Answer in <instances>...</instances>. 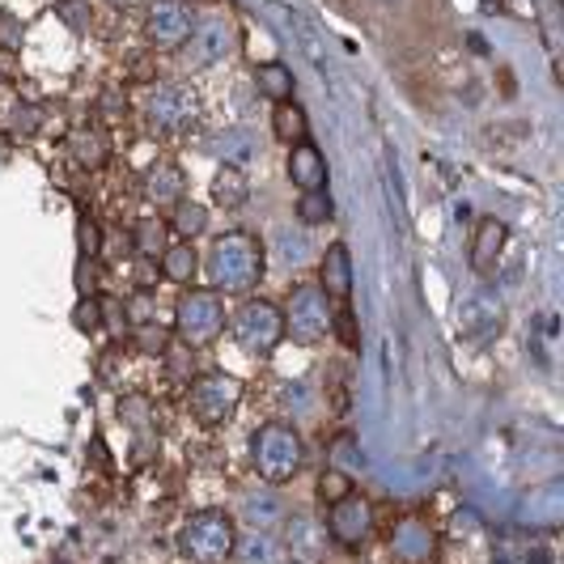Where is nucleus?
<instances>
[{"label": "nucleus", "mask_w": 564, "mask_h": 564, "mask_svg": "<svg viewBox=\"0 0 564 564\" xmlns=\"http://www.w3.org/2000/svg\"><path fill=\"white\" fill-rule=\"evenodd\" d=\"M268 268V254H263V242L247 234V229H229L221 234L213 247H208V259H204V272L217 293H251L259 276Z\"/></svg>", "instance_id": "f257e3e1"}, {"label": "nucleus", "mask_w": 564, "mask_h": 564, "mask_svg": "<svg viewBox=\"0 0 564 564\" xmlns=\"http://www.w3.org/2000/svg\"><path fill=\"white\" fill-rule=\"evenodd\" d=\"M178 556L187 564H229L238 547V522L226 509H199L178 527Z\"/></svg>", "instance_id": "f03ea898"}, {"label": "nucleus", "mask_w": 564, "mask_h": 564, "mask_svg": "<svg viewBox=\"0 0 564 564\" xmlns=\"http://www.w3.org/2000/svg\"><path fill=\"white\" fill-rule=\"evenodd\" d=\"M251 467L263 484H289L306 467V442L289 421L259 424L251 437Z\"/></svg>", "instance_id": "7ed1b4c3"}, {"label": "nucleus", "mask_w": 564, "mask_h": 564, "mask_svg": "<svg viewBox=\"0 0 564 564\" xmlns=\"http://www.w3.org/2000/svg\"><path fill=\"white\" fill-rule=\"evenodd\" d=\"M226 302L217 289H183L174 302V336L183 348H208L226 332Z\"/></svg>", "instance_id": "20e7f679"}, {"label": "nucleus", "mask_w": 564, "mask_h": 564, "mask_svg": "<svg viewBox=\"0 0 564 564\" xmlns=\"http://www.w3.org/2000/svg\"><path fill=\"white\" fill-rule=\"evenodd\" d=\"M141 115L158 137H187L199 123V98L187 82H153L144 89Z\"/></svg>", "instance_id": "39448f33"}, {"label": "nucleus", "mask_w": 564, "mask_h": 564, "mask_svg": "<svg viewBox=\"0 0 564 564\" xmlns=\"http://www.w3.org/2000/svg\"><path fill=\"white\" fill-rule=\"evenodd\" d=\"M229 332H234V344L247 357H272L284 339V314L268 297H247L238 311L229 314Z\"/></svg>", "instance_id": "423d86ee"}, {"label": "nucleus", "mask_w": 564, "mask_h": 564, "mask_svg": "<svg viewBox=\"0 0 564 564\" xmlns=\"http://www.w3.org/2000/svg\"><path fill=\"white\" fill-rule=\"evenodd\" d=\"M187 408H192V421L204 429H221L234 421V412L242 408V382L226 373V369H208L187 382Z\"/></svg>", "instance_id": "0eeeda50"}, {"label": "nucleus", "mask_w": 564, "mask_h": 564, "mask_svg": "<svg viewBox=\"0 0 564 564\" xmlns=\"http://www.w3.org/2000/svg\"><path fill=\"white\" fill-rule=\"evenodd\" d=\"M284 314V336H293V344H323L332 336V314H336V302L318 289V284H297L289 293V302L281 306Z\"/></svg>", "instance_id": "6e6552de"}, {"label": "nucleus", "mask_w": 564, "mask_h": 564, "mask_svg": "<svg viewBox=\"0 0 564 564\" xmlns=\"http://www.w3.org/2000/svg\"><path fill=\"white\" fill-rule=\"evenodd\" d=\"M196 30V9L187 0H149L144 4V39L158 52H183Z\"/></svg>", "instance_id": "1a4fd4ad"}, {"label": "nucleus", "mask_w": 564, "mask_h": 564, "mask_svg": "<svg viewBox=\"0 0 564 564\" xmlns=\"http://www.w3.org/2000/svg\"><path fill=\"white\" fill-rule=\"evenodd\" d=\"M234 52H238L234 22L213 18V22H196L192 39L183 43V64H187V73H204V68H217V64L234 59Z\"/></svg>", "instance_id": "9d476101"}, {"label": "nucleus", "mask_w": 564, "mask_h": 564, "mask_svg": "<svg viewBox=\"0 0 564 564\" xmlns=\"http://www.w3.org/2000/svg\"><path fill=\"white\" fill-rule=\"evenodd\" d=\"M387 552H391V561L395 564H437V556H442V539H437V531H433L424 518L408 513V518H399L395 527H391Z\"/></svg>", "instance_id": "9b49d317"}, {"label": "nucleus", "mask_w": 564, "mask_h": 564, "mask_svg": "<svg viewBox=\"0 0 564 564\" xmlns=\"http://www.w3.org/2000/svg\"><path fill=\"white\" fill-rule=\"evenodd\" d=\"M323 531H327V539L339 543V547H366L369 535H373V506H369L361 492H348L344 501L327 506Z\"/></svg>", "instance_id": "f8f14e48"}, {"label": "nucleus", "mask_w": 564, "mask_h": 564, "mask_svg": "<svg viewBox=\"0 0 564 564\" xmlns=\"http://www.w3.org/2000/svg\"><path fill=\"white\" fill-rule=\"evenodd\" d=\"M458 327H463L467 339L488 344L492 336L506 332V302H501L492 289H476V293L463 297V306H458Z\"/></svg>", "instance_id": "ddd939ff"}, {"label": "nucleus", "mask_w": 564, "mask_h": 564, "mask_svg": "<svg viewBox=\"0 0 564 564\" xmlns=\"http://www.w3.org/2000/svg\"><path fill=\"white\" fill-rule=\"evenodd\" d=\"M289 183L306 196V192H327V178H332V170H327V158L314 149L311 141L302 144H289Z\"/></svg>", "instance_id": "4468645a"}, {"label": "nucleus", "mask_w": 564, "mask_h": 564, "mask_svg": "<svg viewBox=\"0 0 564 564\" xmlns=\"http://www.w3.org/2000/svg\"><path fill=\"white\" fill-rule=\"evenodd\" d=\"M64 149H68V158H73L82 170H89V174L111 162V137H107L98 123H82V128H73V132H68V141H64Z\"/></svg>", "instance_id": "2eb2a0df"}, {"label": "nucleus", "mask_w": 564, "mask_h": 564, "mask_svg": "<svg viewBox=\"0 0 564 564\" xmlns=\"http://www.w3.org/2000/svg\"><path fill=\"white\" fill-rule=\"evenodd\" d=\"M318 289L332 297V302H348L352 297V254L344 242H332L327 254H323V263H318Z\"/></svg>", "instance_id": "dca6fc26"}, {"label": "nucleus", "mask_w": 564, "mask_h": 564, "mask_svg": "<svg viewBox=\"0 0 564 564\" xmlns=\"http://www.w3.org/2000/svg\"><path fill=\"white\" fill-rule=\"evenodd\" d=\"M506 238H509L506 221L480 217V226L471 234V268H476L480 276H492V272H497V263H501V254H506Z\"/></svg>", "instance_id": "f3484780"}, {"label": "nucleus", "mask_w": 564, "mask_h": 564, "mask_svg": "<svg viewBox=\"0 0 564 564\" xmlns=\"http://www.w3.org/2000/svg\"><path fill=\"white\" fill-rule=\"evenodd\" d=\"M144 199L158 204V208H174L178 199H187V174L174 162H158L144 174Z\"/></svg>", "instance_id": "a211bd4d"}, {"label": "nucleus", "mask_w": 564, "mask_h": 564, "mask_svg": "<svg viewBox=\"0 0 564 564\" xmlns=\"http://www.w3.org/2000/svg\"><path fill=\"white\" fill-rule=\"evenodd\" d=\"M158 268H162V276H166L170 284L192 289V284H196V272H199L196 242H174V247H166L162 259H158Z\"/></svg>", "instance_id": "6ab92c4d"}, {"label": "nucleus", "mask_w": 564, "mask_h": 564, "mask_svg": "<svg viewBox=\"0 0 564 564\" xmlns=\"http://www.w3.org/2000/svg\"><path fill=\"white\" fill-rule=\"evenodd\" d=\"M251 199V178L242 174V166H221L213 174V204L217 208H242Z\"/></svg>", "instance_id": "aec40b11"}, {"label": "nucleus", "mask_w": 564, "mask_h": 564, "mask_svg": "<svg viewBox=\"0 0 564 564\" xmlns=\"http://www.w3.org/2000/svg\"><path fill=\"white\" fill-rule=\"evenodd\" d=\"M238 518L242 522H251L254 531H263V527H272V522H281L284 518V506L268 492V488H259V492H247L242 497V509H238Z\"/></svg>", "instance_id": "412c9836"}, {"label": "nucleus", "mask_w": 564, "mask_h": 564, "mask_svg": "<svg viewBox=\"0 0 564 564\" xmlns=\"http://www.w3.org/2000/svg\"><path fill=\"white\" fill-rule=\"evenodd\" d=\"M254 89H259L272 107H276V102H289V98H293V73H289L284 64H276V59H272V64H259V68H254Z\"/></svg>", "instance_id": "4be33fe9"}, {"label": "nucleus", "mask_w": 564, "mask_h": 564, "mask_svg": "<svg viewBox=\"0 0 564 564\" xmlns=\"http://www.w3.org/2000/svg\"><path fill=\"white\" fill-rule=\"evenodd\" d=\"M183 242H196L199 234L208 229V208L196 204V199H178L174 208H170V221H166Z\"/></svg>", "instance_id": "5701e85b"}, {"label": "nucleus", "mask_w": 564, "mask_h": 564, "mask_svg": "<svg viewBox=\"0 0 564 564\" xmlns=\"http://www.w3.org/2000/svg\"><path fill=\"white\" fill-rule=\"evenodd\" d=\"M306 128H311V123H306V111H302L293 98L272 107V132H276L281 144H302L306 141Z\"/></svg>", "instance_id": "b1692460"}, {"label": "nucleus", "mask_w": 564, "mask_h": 564, "mask_svg": "<svg viewBox=\"0 0 564 564\" xmlns=\"http://www.w3.org/2000/svg\"><path fill=\"white\" fill-rule=\"evenodd\" d=\"M166 238H170L166 221H158V217H141V221H137V251H141L144 259H162V251L170 247Z\"/></svg>", "instance_id": "393cba45"}, {"label": "nucleus", "mask_w": 564, "mask_h": 564, "mask_svg": "<svg viewBox=\"0 0 564 564\" xmlns=\"http://www.w3.org/2000/svg\"><path fill=\"white\" fill-rule=\"evenodd\" d=\"M213 153H221L226 158V166H238L247 153H254V137L247 128H234V132H221L217 141H213Z\"/></svg>", "instance_id": "a878e982"}, {"label": "nucleus", "mask_w": 564, "mask_h": 564, "mask_svg": "<svg viewBox=\"0 0 564 564\" xmlns=\"http://www.w3.org/2000/svg\"><path fill=\"white\" fill-rule=\"evenodd\" d=\"M332 196L327 192H306V196L297 199V221L302 226H327L332 221Z\"/></svg>", "instance_id": "bb28decb"}, {"label": "nucleus", "mask_w": 564, "mask_h": 564, "mask_svg": "<svg viewBox=\"0 0 564 564\" xmlns=\"http://www.w3.org/2000/svg\"><path fill=\"white\" fill-rule=\"evenodd\" d=\"M348 492H352V480H348L339 467H327V471L318 476V501H323V506H336Z\"/></svg>", "instance_id": "cd10ccee"}, {"label": "nucleus", "mask_w": 564, "mask_h": 564, "mask_svg": "<svg viewBox=\"0 0 564 564\" xmlns=\"http://www.w3.org/2000/svg\"><path fill=\"white\" fill-rule=\"evenodd\" d=\"M289 547H293V556L297 561H314V527H311V518H293L289 522Z\"/></svg>", "instance_id": "c85d7f7f"}, {"label": "nucleus", "mask_w": 564, "mask_h": 564, "mask_svg": "<svg viewBox=\"0 0 564 564\" xmlns=\"http://www.w3.org/2000/svg\"><path fill=\"white\" fill-rule=\"evenodd\" d=\"M234 556H242L247 564H272V539L268 535H251V539H238Z\"/></svg>", "instance_id": "c756f323"}, {"label": "nucleus", "mask_w": 564, "mask_h": 564, "mask_svg": "<svg viewBox=\"0 0 564 564\" xmlns=\"http://www.w3.org/2000/svg\"><path fill=\"white\" fill-rule=\"evenodd\" d=\"M332 332H336L339 339H344V344H348V348H357V318H352V311H348V302H344V306H339L336 314H332Z\"/></svg>", "instance_id": "7c9ffc66"}, {"label": "nucleus", "mask_w": 564, "mask_h": 564, "mask_svg": "<svg viewBox=\"0 0 564 564\" xmlns=\"http://www.w3.org/2000/svg\"><path fill=\"white\" fill-rule=\"evenodd\" d=\"M73 318H77V327H82V332H98V327H102V302H98V297H89V302L77 306Z\"/></svg>", "instance_id": "2f4dec72"}, {"label": "nucleus", "mask_w": 564, "mask_h": 564, "mask_svg": "<svg viewBox=\"0 0 564 564\" xmlns=\"http://www.w3.org/2000/svg\"><path fill=\"white\" fill-rule=\"evenodd\" d=\"M77 242H82L85 259H94V254L102 251V234H98V226H94V221H82V226H77Z\"/></svg>", "instance_id": "473e14b6"}, {"label": "nucleus", "mask_w": 564, "mask_h": 564, "mask_svg": "<svg viewBox=\"0 0 564 564\" xmlns=\"http://www.w3.org/2000/svg\"><path fill=\"white\" fill-rule=\"evenodd\" d=\"M281 242H284V251H281L284 263H302V259H306V242H302V238H289V229L281 234Z\"/></svg>", "instance_id": "72a5a7b5"}, {"label": "nucleus", "mask_w": 564, "mask_h": 564, "mask_svg": "<svg viewBox=\"0 0 564 564\" xmlns=\"http://www.w3.org/2000/svg\"><path fill=\"white\" fill-rule=\"evenodd\" d=\"M115 9H141V4H149V0H111Z\"/></svg>", "instance_id": "f704fd0d"}, {"label": "nucleus", "mask_w": 564, "mask_h": 564, "mask_svg": "<svg viewBox=\"0 0 564 564\" xmlns=\"http://www.w3.org/2000/svg\"><path fill=\"white\" fill-rule=\"evenodd\" d=\"M187 4H196V0H187Z\"/></svg>", "instance_id": "c9c22d12"}]
</instances>
